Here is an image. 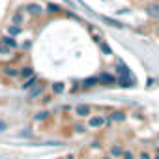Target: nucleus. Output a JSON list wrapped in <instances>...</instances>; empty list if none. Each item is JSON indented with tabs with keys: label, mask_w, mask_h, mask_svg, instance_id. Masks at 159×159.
I'll use <instances>...</instances> for the list:
<instances>
[{
	"label": "nucleus",
	"mask_w": 159,
	"mask_h": 159,
	"mask_svg": "<svg viewBox=\"0 0 159 159\" xmlns=\"http://www.w3.org/2000/svg\"><path fill=\"white\" fill-rule=\"evenodd\" d=\"M105 124H107V118H105V116H92L90 122H88V125H90L92 129H98V127H101V125H105Z\"/></svg>",
	"instance_id": "f257e3e1"
},
{
	"label": "nucleus",
	"mask_w": 159,
	"mask_h": 159,
	"mask_svg": "<svg viewBox=\"0 0 159 159\" xmlns=\"http://www.w3.org/2000/svg\"><path fill=\"white\" fill-rule=\"evenodd\" d=\"M146 13L152 19H159V4H148L146 6Z\"/></svg>",
	"instance_id": "f03ea898"
},
{
	"label": "nucleus",
	"mask_w": 159,
	"mask_h": 159,
	"mask_svg": "<svg viewBox=\"0 0 159 159\" xmlns=\"http://www.w3.org/2000/svg\"><path fill=\"white\" fill-rule=\"evenodd\" d=\"M75 112H77V116H88L90 114V107L88 105H77Z\"/></svg>",
	"instance_id": "7ed1b4c3"
},
{
	"label": "nucleus",
	"mask_w": 159,
	"mask_h": 159,
	"mask_svg": "<svg viewBox=\"0 0 159 159\" xmlns=\"http://www.w3.org/2000/svg\"><path fill=\"white\" fill-rule=\"evenodd\" d=\"M43 92V84H36L30 92H28V98H36V96H39Z\"/></svg>",
	"instance_id": "20e7f679"
},
{
	"label": "nucleus",
	"mask_w": 159,
	"mask_h": 159,
	"mask_svg": "<svg viewBox=\"0 0 159 159\" xmlns=\"http://www.w3.org/2000/svg\"><path fill=\"white\" fill-rule=\"evenodd\" d=\"M99 83L112 84V83H114V77H112V75H107V73H103V75H99Z\"/></svg>",
	"instance_id": "39448f33"
},
{
	"label": "nucleus",
	"mask_w": 159,
	"mask_h": 159,
	"mask_svg": "<svg viewBox=\"0 0 159 159\" xmlns=\"http://www.w3.org/2000/svg\"><path fill=\"white\" fill-rule=\"evenodd\" d=\"M11 49H13V47H11V45H8L4 39L0 41V52H2V54H10V51H11Z\"/></svg>",
	"instance_id": "423d86ee"
},
{
	"label": "nucleus",
	"mask_w": 159,
	"mask_h": 159,
	"mask_svg": "<svg viewBox=\"0 0 159 159\" xmlns=\"http://www.w3.org/2000/svg\"><path fill=\"white\" fill-rule=\"evenodd\" d=\"M28 11H30L32 15H39L43 10H41V6H38V4H30V6H28Z\"/></svg>",
	"instance_id": "0eeeda50"
},
{
	"label": "nucleus",
	"mask_w": 159,
	"mask_h": 159,
	"mask_svg": "<svg viewBox=\"0 0 159 159\" xmlns=\"http://www.w3.org/2000/svg\"><path fill=\"white\" fill-rule=\"evenodd\" d=\"M105 23H109V25H112V26H116V28H122L124 25L122 23H118V21H114V19H111V17H101Z\"/></svg>",
	"instance_id": "6e6552de"
},
{
	"label": "nucleus",
	"mask_w": 159,
	"mask_h": 159,
	"mask_svg": "<svg viewBox=\"0 0 159 159\" xmlns=\"http://www.w3.org/2000/svg\"><path fill=\"white\" fill-rule=\"evenodd\" d=\"M34 84H36V77H34V75H32V77H28V81H26V83H25V84H23V86H25V88H26V90H28V88H32V86H34Z\"/></svg>",
	"instance_id": "1a4fd4ad"
},
{
	"label": "nucleus",
	"mask_w": 159,
	"mask_h": 159,
	"mask_svg": "<svg viewBox=\"0 0 159 159\" xmlns=\"http://www.w3.org/2000/svg\"><path fill=\"white\" fill-rule=\"evenodd\" d=\"M52 90H54L56 94H60V92H64V84H62V83H56V84L52 86Z\"/></svg>",
	"instance_id": "9d476101"
},
{
	"label": "nucleus",
	"mask_w": 159,
	"mask_h": 159,
	"mask_svg": "<svg viewBox=\"0 0 159 159\" xmlns=\"http://www.w3.org/2000/svg\"><path fill=\"white\" fill-rule=\"evenodd\" d=\"M21 75H23V77H32V69H30V67H25V69L21 71Z\"/></svg>",
	"instance_id": "9b49d317"
},
{
	"label": "nucleus",
	"mask_w": 159,
	"mask_h": 159,
	"mask_svg": "<svg viewBox=\"0 0 159 159\" xmlns=\"http://www.w3.org/2000/svg\"><path fill=\"white\" fill-rule=\"evenodd\" d=\"M4 71H6V75H11V77H13V75H17V71H15L13 67H4Z\"/></svg>",
	"instance_id": "f8f14e48"
},
{
	"label": "nucleus",
	"mask_w": 159,
	"mask_h": 159,
	"mask_svg": "<svg viewBox=\"0 0 159 159\" xmlns=\"http://www.w3.org/2000/svg\"><path fill=\"white\" fill-rule=\"evenodd\" d=\"M125 116H124V112H114L112 114V120H124Z\"/></svg>",
	"instance_id": "ddd939ff"
},
{
	"label": "nucleus",
	"mask_w": 159,
	"mask_h": 159,
	"mask_svg": "<svg viewBox=\"0 0 159 159\" xmlns=\"http://www.w3.org/2000/svg\"><path fill=\"white\" fill-rule=\"evenodd\" d=\"M4 41H6V43H8V45H11V47H13V49H15V45H17V43H15V41H13V39H11V38H4Z\"/></svg>",
	"instance_id": "4468645a"
},
{
	"label": "nucleus",
	"mask_w": 159,
	"mask_h": 159,
	"mask_svg": "<svg viewBox=\"0 0 159 159\" xmlns=\"http://www.w3.org/2000/svg\"><path fill=\"white\" fill-rule=\"evenodd\" d=\"M99 45H101V49H103V52H105V54H111V49H109L105 43H99Z\"/></svg>",
	"instance_id": "2eb2a0df"
},
{
	"label": "nucleus",
	"mask_w": 159,
	"mask_h": 159,
	"mask_svg": "<svg viewBox=\"0 0 159 159\" xmlns=\"http://www.w3.org/2000/svg\"><path fill=\"white\" fill-rule=\"evenodd\" d=\"M112 153H114V155H122V148L114 146V148H112Z\"/></svg>",
	"instance_id": "dca6fc26"
},
{
	"label": "nucleus",
	"mask_w": 159,
	"mask_h": 159,
	"mask_svg": "<svg viewBox=\"0 0 159 159\" xmlns=\"http://www.w3.org/2000/svg\"><path fill=\"white\" fill-rule=\"evenodd\" d=\"M13 23H15V25H19V23H21V15H19V13L13 17Z\"/></svg>",
	"instance_id": "f3484780"
},
{
	"label": "nucleus",
	"mask_w": 159,
	"mask_h": 159,
	"mask_svg": "<svg viewBox=\"0 0 159 159\" xmlns=\"http://www.w3.org/2000/svg\"><path fill=\"white\" fill-rule=\"evenodd\" d=\"M140 159H150V155H148L146 152H142V153H140Z\"/></svg>",
	"instance_id": "a211bd4d"
},
{
	"label": "nucleus",
	"mask_w": 159,
	"mask_h": 159,
	"mask_svg": "<svg viewBox=\"0 0 159 159\" xmlns=\"http://www.w3.org/2000/svg\"><path fill=\"white\" fill-rule=\"evenodd\" d=\"M125 159H133V155H131L129 152H125Z\"/></svg>",
	"instance_id": "6ab92c4d"
}]
</instances>
